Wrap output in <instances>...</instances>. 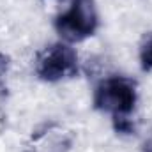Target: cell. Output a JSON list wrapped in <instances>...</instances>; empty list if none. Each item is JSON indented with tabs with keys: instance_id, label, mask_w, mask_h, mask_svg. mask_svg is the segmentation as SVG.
I'll list each match as a JSON object with an SVG mask.
<instances>
[{
	"instance_id": "obj_1",
	"label": "cell",
	"mask_w": 152,
	"mask_h": 152,
	"mask_svg": "<svg viewBox=\"0 0 152 152\" xmlns=\"http://www.w3.org/2000/svg\"><path fill=\"white\" fill-rule=\"evenodd\" d=\"M136 83L126 76H110L103 80L94 92L97 110L110 113L113 118L127 117L136 104Z\"/></svg>"
},
{
	"instance_id": "obj_2",
	"label": "cell",
	"mask_w": 152,
	"mask_h": 152,
	"mask_svg": "<svg viewBox=\"0 0 152 152\" xmlns=\"http://www.w3.org/2000/svg\"><path fill=\"white\" fill-rule=\"evenodd\" d=\"M97 23L99 20L94 0H71L69 7L57 16L55 28L62 39L69 42H80L94 36Z\"/></svg>"
},
{
	"instance_id": "obj_3",
	"label": "cell",
	"mask_w": 152,
	"mask_h": 152,
	"mask_svg": "<svg viewBox=\"0 0 152 152\" xmlns=\"http://www.w3.org/2000/svg\"><path fill=\"white\" fill-rule=\"evenodd\" d=\"M36 73L44 81H62L78 75V53L66 44L46 46L36 58Z\"/></svg>"
},
{
	"instance_id": "obj_4",
	"label": "cell",
	"mask_w": 152,
	"mask_h": 152,
	"mask_svg": "<svg viewBox=\"0 0 152 152\" xmlns=\"http://www.w3.org/2000/svg\"><path fill=\"white\" fill-rule=\"evenodd\" d=\"M140 62H142L143 69H152V36H149V37L145 39V42L142 44Z\"/></svg>"
},
{
	"instance_id": "obj_5",
	"label": "cell",
	"mask_w": 152,
	"mask_h": 152,
	"mask_svg": "<svg viewBox=\"0 0 152 152\" xmlns=\"http://www.w3.org/2000/svg\"><path fill=\"white\" fill-rule=\"evenodd\" d=\"M7 67H9V60H7V57H5V55H2V53H0V78L7 73Z\"/></svg>"
},
{
	"instance_id": "obj_6",
	"label": "cell",
	"mask_w": 152,
	"mask_h": 152,
	"mask_svg": "<svg viewBox=\"0 0 152 152\" xmlns=\"http://www.w3.org/2000/svg\"><path fill=\"white\" fill-rule=\"evenodd\" d=\"M142 152H152V134L145 140V143H143V147H142Z\"/></svg>"
}]
</instances>
